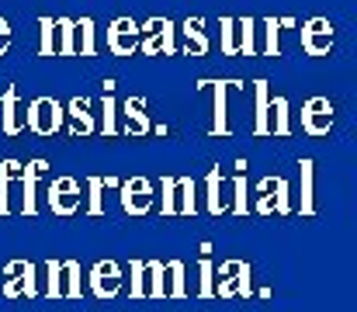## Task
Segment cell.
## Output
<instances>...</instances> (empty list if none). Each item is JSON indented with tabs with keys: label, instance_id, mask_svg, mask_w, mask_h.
Masks as SVG:
<instances>
[{
	"label": "cell",
	"instance_id": "cell-1",
	"mask_svg": "<svg viewBox=\"0 0 357 312\" xmlns=\"http://www.w3.org/2000/svg\"><path fill=\"white\" fill-rule=\"evenodd\" d=\"M66 125V111L56 98H35L24 107V128L35 135H56Z\"/></svg>",
	"mask_w": 357,
	"mask_h": 312
},
{
	"label": "cell",
	"instance_id": "cell-37",
	"mask_svg": "<svg viewBox=\"0 0 357 312\" xmlns=\"http://www.w3.org/2000/svg\"><path fill=\"white\" fill-rule=\"evenodd\" d=\"M243 28V56H257V17H239Z\"/></svg>",
	"mask_w": 357,
	"mask_h": 312
},
{
	"label": "cell",
	"instance_id": "cell-23",
	"mask_svg": "<svg viewBox=\"0 0 357 312\" xmlns=\"http://www.w3.org/2000/svg\"><path fill=\"white\" fill-rule=\"evenodd\" d=\"M146 299H167V264L146 260Z\"/></svg>",
	"mask_w": 357,
	"mask_h": 312
},
{
	"label": "cell",
	"instance_id": "cell-27",
	"mask_svg": "<svg viewBox=\"0 0 357 312\" xmlns=\"http://www.w3.org/2000/svg\"><path fill=\"white\" fill-rule=\"evenodd\" d=\"M205 202H208V215H222L226 205H222V170L212 167L208 170V181H205Z\"/></svg>",
	"mask_w": 357,
	"mask_h": 312
},
{
	"label": "cell",
	"instance_id": "cell-12",
	"mask_svg": "<svg viewBox=\"0 0 357 312\" xmlns=\"http://www.w3.org/2000/svg\"><path fill=\"white\" fill-rule=\"evenodd\" d=\"M139 49V24L135 17H115L108 24V52L112 56H132Z\"/></svg>",
	"mask_w": 357,
	"mask_h": 312
},
{
	"label": "cell",
	"instance_id": "cell-28",
	"mask_svg": "<svg viewBox=\"0 0 357 312\" xmlns=\"http://www.w3.org/2000/svg\"><path fill=\"white\" fill-rule=\"evenodd\" d=\"M84 295V285H80V264L77 260H63V299L77 302Z\"/></svg>",
	"mask_w": 357,
	"mask_h": 312
},
{
	"label": "cell",
	"instance_id": "cell-16",
	"mask_svg": "<svg viewBox=\"0 0 357 312\" xmlns=\"http://www.w3.org/2000/svg\"><path fill=\"white\" fill-rule=\"evenodd\" d=\"M121 118H125V128H119V132H125V135H135V139H142V135H149V114H146V98H128V101L121 104L119 111Z\"/></svg>",
	"mask_w": 357,
	"mask_h": 312
},
{
	"label": "cell",
	"instance_id": "cell-13",
	"mask_svg": "<svg viewBox=\"0 0 357 312\" xmlns=\"http://www.w3.org/2000/svg\"><path fill=\"white\" fill-rule=\"evenodd\" d=\"M0 132L3 135H21L24 132V104L17 98V87H7L0 98Z\"/></svg>",
	"mask_w": 357,
	"mask_h": 312
},
{
	"label": "cell",
	"instance_id": "cell-38",
	"mask_svg": "<svg viewBox=\"0 0 357 312\" xmlns=\"http://www.w3.org/2000/svg\"><path fill=\"white\" fill-rule=\"evenodd\" d=\"M233 191H236V202H233V211H236V215H246V208H250V202H246V177H243V174H236V181H233Z\"/></svg>",
	"mask_w": 357,
	"mask_h": 312
},
{
	"label": "cell",
	"instance_id": "cell-35",
	"mask_svg": "<svg viewBox=\"0 0 357 312\" xmlns=\"http://www.w3.org/2000/svg\"><path fill=\"white\" fill-rule=\"evenodd\" d=\"M45 295L49 299H63V260H49L45 264Z\"/></svg>",
	"mask_w": 357,
	"mask_h": 312
},
{
	"label": "cell",
	"instance_id": "cell-5",
	"mask_svg": "<svg viewBox=\"0 0 357 312\" xmlns=\"http://www.w3.org/2000/svg\"><path fill=\"white\" fill-rule=\"evenodd\" d=\"M3 274H7V281H3V295L7 299H35L38 295V267L31 264V260H10L7 267H3Z\"/></svg>",
	"mask_w": 357,
	"mask_h": 312
},
{
	"label": "cell",
	"instance_id": "cell-32",
	"mask_svg": "<svg viewBox=\"0 0 357 312\" xmlns=\"http://www.w3.org/2000/svg\"><path fill=\"white\" fill-rule=\"evenodd\" d=\"M101 132H105V139L119 135V104L112 94H105V101H101Z\"/></svg>",
	"mask_w": 357,
	"mask_h": 312
},
{
	"label": "cell",
	"instance_id": "cell-11",
	"mask_svg": "<svg viewBox=\"0 0 357 312\" xmlns=\"http://www.w3.org/2000/svg\"><path fill=\"white\" fill-rule=\"evenodd\" d=\"M198 87H212L215 98V121H212V135H229V91H243L239 80H202Z\"/></svg>",
	"mask_w": 357,
	"mask_h": 312
},
{
	"label": "cell",
	"instance_id": "cell-22",
	"mask_svg": "<svg viewBox=\"0 0 357 312\" xmlns=\"http://www.w3.org/2000/svg\"><path fill=\"white\" fill-rule=\"evenodd\" d=\"M257 31L264 35V42L257 45V56H281V21L264 17V21H257Z\"/></svg>",
	"mask_w": 357,
	"mask_h": 312
},
{
	"label": "cell",
	"instance_id": "cell-15",
	"mask_svg": "<svg viewBox=\"0 0 357 312\" xmlns=\"http://www.w3.org/2000/svg\"><path fill=\"white\" fill-rule=\"evenodd\" d=\"M66 118H70V135L73 139H87L98 132V121H94V111H91V98H73L70 107H63Z\"/></svg>",
	"mask_w": 357,
	"mask_h": 312
},
{
	"label": "cell",
	"instance_id": "cell-8",
	"mask_svg": "<svg viewBox=\"0 0 357 312\" xmlns=\"http://www.w3.org/2000/svg\"><path fill=\"white\" fill-rule=\"evenodd\" d=\"M333 128V104L330 98H309L302 104V132L312 135V139H323L330 135Z\"/></svg>",
	"mask_w": 357,
	"mask_h": 312
},
{
	"label": "cell",
	"instance_id": "cell-33",
	"mask_svg": "<svg viewBox=\"0 0 357 312\" xmlns=\"http://www.w3.org/2000/svg\"><path fill=\"white\" fill-rule=\"evenodd\" d=\"M312 160H302L298 170H302V215H316V202H312Z\"/></svg>",
	"mask_w": 357,
	"mask_h": 312
},
{
	"label": "cell",
	"instance_id": "cell-39",
	"mask_svg": "<svg viewBox=\"0 0 357 312\" xmlns=\"http://www.w3.org/2000/svg\"><path fill=\"white\" fill-rule=\"evenodd\" d=\"M160 195H163V215H174V177L160 181Z\"/></svg>",
	"mask_w": 357,
	"mask_h": 312
},
{
	"label": "cell",
	"instance_id": "cell-21",
	"mask_svg": "<svg viewBox=\"0 0 357 312\" xmlns=\"http://www.w3.org/2000/svg\"><path fill=\"white\" fill-rule=\"evenodd\" d=\"M219 49H222V56H243V28H239V17H222V21H219Z\"/></svg>",
	"mask_w": 357,
	"mask_h": 312
},
{
	"label": "cell",
	"instance_id": "cell-40",
	"mask_svg": "<svg viewBox=\"0 0 357 312\" xmlns=\"http://www.w3.org/2000/svg\"><path fill=\"white\" fill-rule=\"evenodd\" d=\"M10 42H14V35H10V24L0 17V56H7V52H10Z\"/></svg>",
	"mask_w": 357,
	"mask_h": 312
},
{
	"label": "cell",
	"instance_id": "cell-19",
	"mask_svg": "<svg viewBox=\"0 0 357 312\" xmlns=\"http://www.w3.org/2000/svg\"><path fill=\"white\" fill-rule=\"evenodd\" d=\"M253 135H271V121H267V107H271V91L267 80H253Z\"/></svg>",
	"mask_w": 357,
	"mask_h": 312
},
{
	"label": "cell",
	"instance_id": "cell-9",
	"mask_svg": "<svg viewBox=\"0 0 357 312\" xmlns=\"http://www.w3.org/2000/svg\"><path fill=\"white\" fill-rule=\"evenodd\" d=\"M91 292L105 302V299H119L121 295V264L119 260H98L94 267H91Z\"/></svg>",
	"mask_w": 357,
	"mask_h": 312
},
{
	"label": "cell",
	"instance_id": "cell-31",
	"mask_svg": "<svg viewBox=\"0 0 357 312\" xmlns=\"http://www.w3.org/2000/svg\"><path fill=\"white\" fill-rule=\"evenodd\" d=\"M87 215L91 218L105 215V181L101 177H87Z\"/></svg>",
	"mask_w": 357,
	"mask_h": 312
},
{
	"label": "cell",
	"instance_id": "cell-6",
	"mask_svg": "<svg viewBox=\"0 0 357 312\" xmlns=\"http://www.w3.org/2000/svg\"><path fill=\"white\" fill-rule=\"evenodd\" d=\"M257 211L260 215H291V188L284 177H264L257 184Z\"/></svg>",
	"mask_w": 357,
	"mask_h": 312
},
{
	"label": "cell",
	"instance_id": "cell-14",
	"mask_svg": "<svg viewBox=\"0 0 357 312\" xmlns=\"http://www.w3.org/2000/svg\"><path fill=\"white\" fill-rule=\"evenodd\" d=\"M49 170L45 160H31V163H21V211L24 215H35L38 211V202H35V188H38V177Z\"/></svg>",
	"mask_w": 357,
	"mask_h": 312
},
{
	"label": "cell",
	"instance_id": "cell-24",
	"mask_svg": "<svg viewBox=\"0 0 357 312\" xmlns=\"http://www.w3.org/2000/svg\"><path fill=\"white\" fill-rule=\"evenodd\" d=\"M56 56H77V24H73V17H56Z\"/></svg>",
	"mask_w": 357,
	"mask_h": 312
},
{
	"label": "cell",
	"instance_id": "cell-4",
	"mask_svg": "<svg viewBox=\"0 0 357 312\" xmlns=\"http://www.w3.org/2000/svg\"><path fill=\"white\" fill-rule=\"evenodd\" d=\"M119 198H121V208L125 215H149L156 208V188L146 181V177H128L119 184Z\"/></svg>",
	"mask_w": 357,
	"mask_h": 312
},
{
	"label": "cell",
	"instance_id": "cell-17",
	"mask_svg": "<svg viewBox=\"0 0 357 312\" xmlns=\"http://www.w3.org/2000/svg\"><path fill=\"white\" fill-rule=\"evenodd\" d=\"M181 35H184V56H208L212 42L205 31V17H188L181 24Z\"/></svg>",
	"mask_w": 357,
	"mask_h": 312
},
{
	"label": "cell",
	"instance_id": "cell-18",
	"mask_svg": "<svg viewBox=\"0 0 357 312\" xmlns=\"http://www.w3.org/2000/svg\"><path fill=\"white\" fill-rule=\"evenodd\" d=\"M198 211V184L195 177H174V215Z\"/></svg>",
	"mask_w": 357,
	"mask_h": 312
},
{
	"label": "cell",
	"instance_id": "cell-3",
	"mask_svg": "<svg viewBox=\"0 0 357 312\" xmlns=\"http://www.w3.org/2000/svg\"><path fill=\"white\" fill-rule=\"evenodd\" d=\"M250 264L246 260H226L219 264V285H215V299H250L253 295V281H250Z\"/></svg>",
	"mask_w": 357,
	"mask_h": 312
},
{
	"label": "cell",
	"instance_id": "cell-29",
	"mask_svg": "<svg viewBox=\"0 0 357 312\" xmlns=\"http://www.w3.org/2000/svg\"><path fill=\"white\" fill-rule=\"evenodd\" d=\"M198 299H215V267L208 253L198 260Z\"/></svg>",
	"mask_w": 357,
	"mask_h": 312
},
{
	"label": "cell",
	"instance_id": "cell-20",
	"mask_svg": "<svg viewBox=\"0 0 357 312\" xmlns=\"http://www.w3.org/2000/svg\"><path fill=\"white\" fill-rule=\"evenodd\" d=\"M267 121H271V135H278V139L291 135V104L284 94H274V101L267 107Z\"/></svg>",
	"mask_w": 357,
	"mask_h": 312
},
{
	"label": "cell",
	"instance_id": "cell-25",
	"mask_svg": "<svg viewBox=\"0 0 357 312\" xmlns=\"http://www.w3.org/2000/svg\"><path fill=\"white\" fill-rule=\"evenodd\" d=\"M77 24V56H94L98 52V24L94 17H80Z\"/></svg>",
	"mask_w": 357,
	"mask_h": 312
},
{
	"label": "cell",
	"instance_id": "cell-2",
	"mask_svg": "<svg viewBox=\"0 0 357 312\" xmlns=\"http://www.w3.org/2000/svg\"><path fill=\"white\" fill-rule=\"evenodd\" d=\"M177 28L170 17H149L139 28V49L146 56H177V42H174Z\"/></svg>",
	"mask_w": 357,
	"mask_h": 312
},
{
	"label": "cell",
	"instance_id": "cell-26",
	"mask_svg": "<svg viewBox=\"0 0 357 312\" xmlns=\"http://www.w3.org/2000/svg\"><path fill=\"white\" fill-rule=\"evenodd\" d=\"M167 299H188V267H184V260L167 264Z\"/></svg>",
	"mask_w": 357,
	"mask_h": 312
},
{
	"label": "cell",
	"instance_id": "cell-30",
	"mask_svg": "<svg viewBox=\"0 0 357 312\" xmlns=\"http://www.w3.org/2000/svg\"><path fill=\"white\" fill-rule=\"evenodd\" d=\"M14 177H21V163H17V160H3V163H0V215H7V211H10L7 188H10V181H14Z\"/></svg>",
	"mask_w": 357,
	"mask_h": 312
},
{
	"label": "cell",
	"instance_id": "cell-10",
	"mask_svg": "<svg viewBox=\"0 0 357 312\" xmlns=\"http://www.w3.org/2000/svg\"><path fill=\"white\" fill-rule=\"evenodd\" d=\"M302 49L305 56H330L333 52V24L326 17H312L302 24Z\"/></svg>",
	"mask_w": 357,
	"mask_h": 312
},
{
	"label": "cell",
	"instance_id": "cell-7",
	"mask_svg": "<svg viewBox=\"0 0 357 312\" xmlns=\"http://www.w3.org/2000/svg\"><path fill=\"white\" fill-rule=\"evenodd\" d=\"M45 198H49L52 215L70 218V215L80 211V202H84V195H80V181H73V177H56V181L49 184Z\"/></svg>",
	"mask_w": 357,
	"mask_h": 312
},
{
	"label": "cell",
	"instance_id": "cell-36",
	"mask_svg": "<svg viewBox=\"0 0 357 312\" xmlns=\"http://www.w3.org/2000/svg\"><path fill=\"white\" fill-rule=\"evenodd\" d=\"M128 274H132V278H128V281H132V285H128L132 302H135V299H146V260L135 257V260L128 264Z\"/></svg>",
	"mask_w": 357,
	"mask_h": 312
},
{
	"label": "cell",
	"instance_id": "cell-34",
	"mask_svg": "<svg viewBox=\"0 0 357 312\" xmlns=\"http://www.w3.org/2000/svg\"><path fill=\"white\" fill-rule=\"evenodd\" d=\"M38 56H56V21L52 17H38Z\"/></svg>",
	"mask_w": 357,
	"mask_h": 312
}]
</instances>
